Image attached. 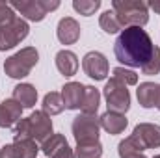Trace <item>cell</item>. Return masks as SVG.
<instances>
[{"mask_svg": "<svg viewBox=\"0 0 160 158\" xmlns=\"http://www.w3.org/2000/svg\"><path fill=\"white\" fill-rule=\"evenodd\" d=\"M153 50L155 45L151 41V36L140 26L125 28L114 43L116 58L128 67H143L149 62Z\"/></svg>", "mask_w": 160, "mask_h": 158, "instance_id": "obj_1", "label": "cell"}, {"mask_svg": "<svg viewBox=\"0 0 160 158\" xmlns=\"http://www.w3.org/2000/svg\"><path fill=\"white\" fill-rule=\"evenodd\" d=\"M52 134H54L52 132V119L43 110H36L34 114H30V117L21 119L15 125V130H13L15 141H19V140H34V141L43 143Z\"/></svg>", "mask_w": 160, "mask_h": 158, "instance_id": "obj_2", "label": "cell"}, {"mask_svg": "<svg viewBox=\"0 0 160 158\" xmlns=\"http://www.w3.org/2000/svg\"><path fill=\"white\" fill-rule=\"evenodd\" d=\"M112 9L119 21L121 28L140 26L143 28L149 22V7L145 2L140 0H114Z\"/></svg>", "mask_w": 160, "mask_h": 158, "instance_id": "obj_3", "label": "cell"}, {"mask_svg": "<svg viewBox=\"0 0 160 158\" xmlns=\"http://www.w3.org/2000/svg\"><path fill=\"white\" fill-rule=\"evenodd\" d=\"M39 52L36 47H24L4 62V73L9 78H24L38 65Z\"/></svg>", "mask_w": 160, "mask_h": 158, "instance_id": "obj_4", "label": "cell"}, {"mask_svg": "<svg viewBox=\"0 0 160 158\" xmlns=\"http://www.w3.org/2000/svg\"><path fill=\"white\" fill-rule=\"evenodd\" d=\"M13 9H17L24 19L32 22H41L50 11L60 7L58 0H13L9 2Z\"/></svg>", "mask_w": 160, "mask_h": 158, "instance_id": "obj_5", "label": "cell"}, {"mask_svg": "<svg viewBox=\"0 0 160 158\" xmlns=\"http://www.w3.org/2000/svg\"><path fill=\"white\" fill-rule=\"evenodd\" d=\"M102 91H104V99H106V104H108V112L127 114V110L130 108V93H128V89L123 82L112 77L106 82Z\"/></svg>", "mask_w": 160, "mask_h": 158, "instance_id": "obj_6", "label": "cell"}, {"mask_svg": "<svg viewBox=\"0 0 160 158\" xmlns=\"http://www.w3.org/2000/svg\"><path fill=\"white\" fill-rule=\"evenodd\" d=\"M73 136L77 143H89V141H99V130H101V121L97 116H88L80 114L73 119L71 125Z\"/></svg>", "mask_w": 160, "mask_h": 158, "instance_id": "obj_7", "label": "cell"}, {"mask_svg": "<svg viewBox=\"0 0 160 158\" xmlns=\"http://www.w3.org/2000/svg\"><path fill=\"white\" fill-rule=\"evenodd\" d=\"M30 34V26L24 19L17 17L15 21L0 26V50L6 52L13 47H17L22 39H26Z\"/></svg>", "mask_w": 160, "mask_h": 158, "instance_id": "obj_8", "label": "cell"}, {"mask_svg": "<svg viewBox=\"0 0 160 158\" xmlns=\"http://www.w3.org/2000/svg\"><path fill=\"white\" fill-rule=\"evenodd\" d=\"M82 67H84V73H86L89 78H93L95 82L106 78L108 69H110L106 56L101 54V52H97V50H91V52H88V54L84 56Z\"/></svg>", "mask_w": 160, "mask_h": 158, "instance_id": "obj_9", "label": "cell"}, {"mask_svg": "<svg viewBox=\"0 0 160 158\" xmlns=\"http://www.w3.org/2000/svg\"><path fill=\"white\" fill-rule=\"evenodd\" d=\"M132 136L140 141V145L147 149H158L160 147V125L155 123H140L134 126Z\"/></svg>", "mask_w": 160, "mask_h": 158, "instance_id": "obj_10", "label": "cell"}, {"mask_svg": "<svg viewBox=\"0 0 160 158\" xmlns=\"http://www.w3.org/2000/svg\"><path fill=\"white\" fill-rule=\"evenodd\" d=\"M22 106L11 97V99H6L0 102V128H11L15 126L19 121H21V116H22Z\"/></svg>", "mask_w": 160, "mask_h": 158, "instance_id": "obj_11", "label": "cell"}, {"mask_svg": "<svg viewBox=\"0 0 160 158\" xmlns=\"http://www.w3.org/2000/svg\"><path fill=\"white\" fill-rule=\"evenodd\" d=\"M56 36L62 45H75L80 39V24L73 17H63L58 22Z\"/></svg>", "mask_w": 160, "mask_h": 158, "instance_id": "obj_12", "label": "cell"}, {"mask_svg": "<svg viewBox=\"0 0 160 158\" xmlns=\"http://www.w3.org/2000/svg\"><path fill=\"white\" fill-rule=\"evenodd\" d=\"M84 91H86V86L80 82H67L62 87V99H63V104L67 110H80Z\"/></svg>", "mask_w": 160, "mask_h": 158, "instance_id": "obj_13", "label": "cell"}, {"mask_svg": "<svg viewBox=\"0 0 160 158\" xmlns=\"http://www.w3.org/2000/svg\"><path fill=\"white\" fill-rule=\"evenodd\" d=\"M99 121H101V128H104L112 136L121 134L128 125V119L125 117V114H118V112H104L99 117Z\"/></svg>", "mask_w": 160, "mask_h": 158, "instance_id": "obj_14", "label": "cell"}, {"mask_svg": "<svg viewBox=\"0 0 160 158\" xmlns=\"http://www.w3.org/2000/svg\"><path fill=\"white\" fill-rule=\"evenodd\" d=\"M56 67L63 77H73L78 71V58L71 50H60L56 54Z\"/></svg>", "mask_w": 160, "mask_h": 158, "instance_id": "obj_15", "label": "cell"}, {"mask_svg": "<svg viewBox=\"0 0 160 158\" xmlns=\"http://www.w3.org/2000/svg\"><path fill=\"white\" fill-rule=\"evenodd\" d=\"M138 102L143 108H155L157 106V97H158V84L155 82H142L136 89Z\"/></svg>", "mask_w": 160, "mask_h": 158, "instance_id": "obj_16", "label": "cell"}, {"mask_svg": "<svg viewBox=\"0 0 160 158\" xmlns=\"http://www.w3.org/2000/svg\"><path fill=\"white\" fill-rule=\"evenodd\" d=\"M13 99L22 108H34V104L38 101V89L32 84H17L13 87Z\"/></svg>", "mask_w": 160, "mask_h": 158, "instance_id": "obj_17", "label": "cell"}, {"mask_svg": "<svg viewBox=\"0 0 160 158\" xmlns=\"http://www.w3.org/2000/svg\"><path fill=\"white\" fill-rule=\"evenodd\" d=\"M99 104H101V93L95 86H86V91H84V99H82V114H88V116H97V110H99Z\"/></svg>", "mask_w": 160, "mask_h": 158, "instance_id": "obj_18", "label": "cell"}, {"mask_svg": "<svg viewBox=\"0 0 160 158\" xmlns=\"http://www.w3.org/2000/svg\"><path fill=\"white\" fill-rule=\"evenodd\" d=\"M43 112L47 116H58L65 110V104H63V99H62V93H56V91H50L43 97Z\"/></svg>", "mask_w": 160, "mask_h": 158, "instance_id": "obj_19", "label": "cell"}, {"mask_svg": "<svg viewBox=\"0 0 160 158\" xmlns=\"http://www.w3.org/2000/svg\"><path fill=\"white\" fill-rule=\"evenodd\" d=\"M77 158H101L102 156V145L101 141H89V143H77Z\"/></svg>", "mask_w": 160, "mask_h": 158, "instance_id": "obj_20", "label": "cell"}, {"mask_svg": "<svg viewBox=\"0 0 160 158\" xmlns=\"http://www.w3.org/2000/svg\"><path fill=\"white\" fill-rule=\"evenodd\" d=\"M99 24H101V28L106 34H118L121 30V24H119V21H118V17H116V13H114V9L104 11L101 15V19H99Z\"/></svg>", "mask_w": 160, "mask_h": 158, "instance_id": "obj_21", "label": "cell"}, {"mask_svg": "<svg viewBox=\"0 0 160 158\" xmlns=\"http://www.w3.org/2000/svg\"><path fill=\"white\" fill-rule=\"evenodd\" d=\"M63 145H67L65 136H63V134H52L50 138H47V140L41 143V151H43V155L52 156V153H56V151H58L60 147H63Z\"/></svg>", "mask_w": 160, "mask_h": 158, "instance_id": "obj_22", "label": "cell"}, {"mask_svg": "<svg viewBox=\"0 0 160 158\" xmlns=\"http://www.w3.org/2000/svg\"><path fill=\"white\" fill-rule=\"evenodd\" d=\"M145 149L140 145V141L130 134L128 138H125L123 141H119V145H118V153H119V156H127V155H134V153H143Z\"/></svg>", "mask_w": 160, "mask_h": 158, "instance_id": "obj_23", "label": "cell"}, {"mask_svg": "<svg viewBox=\"0 0 160 158\" xmlns=\"http://www.w3.org/2000/svg\"><path fill=\"white\" fill-rule=\"evenodd\" d=\"M13 143L19 149V153H21L22 158H36L38 153H39L38 141H34V140H19V141H13Z\"/></svg>", "mask_w": 160, "mask_h": 158, "instance_id": "obj_24", "label": "cell"}, {"mask_svg": "<svg viewBox=\"0 0 160 158\" xmlns=\"http://www.w3.org/2000/svg\"><path fill=\"white\" fill-rule=\"evenodd\" d=\"M73 7H75V11H78L80 15L89 17L101 7V0H75Z\"/></svg>", "mask_w": 160, "mask_h": 158, "instance_id": "obj_25", "label": "cell"}, {"mask_svg": "<svg viewBox=\"0 0 160 158\" xmlns=\"http://www.w3.org/2000/svg\"><path fill=\"white\" fill-rule=\"evenodd\" d=\"M142 73L147 75V77H153V75H158L160 73V48L158 47H155V50H153L149 62L142 67Z\"/></svg>", "mask_w": 160, "mask_h": 158, "instance_id": "obj_26", "label": "cell"}, {"mask_svg": "<svg viewBox=\"0 0 160 158\" xmlns=\"http://www.w3.org/2000/svg\"><path fill=\"white\" fill-rule=\"evenodd\" d=\"M114 78H118L119 82H123L125 86H134L138 84V75L130 69H125V67H116L114 69Z\"/></svg>", "mask_w": 160, "mask_h": 158, "instance_id": "obj_27", "label": "cell"}, {"mask_svg": "<svg viewBox=\"0 0 160 158\" xmlns=\"http://www.w3.org/2000/svg\"><path fill=\"white\" fill-rule=\"evenodd\" d=\"M15 19H17V15H15V9L9 6V2H2L0 0V26L11 22Z\"/></svg>", "mask_w": 160, "mask_h": 158, "instance_id": "obj_28", "label": "cell"}, {"mask_svg": "<svg viewBox=\"0 0 160 158\" xmlns=\"http://www.w3.org/2000/svg\"><path fill=\"white\" fill-rule=\"evenodd\" d=\"M0 158H22L19 149L15 147V143H9V145H4L0 149Z\"/></svg>", "mask_w": 160, "mask_h": 158, "instance_id": "obj_29", "label": "cell"}, {"mask_svg": "<svg viewBox=\"0 0 160 158\" xmlns=\"http://www.w3.org/2000/svg\"><path fill=\"white\" fill-rule=\"evenodd\" d=\"M50 158H75V153H73V149H71L69 143H67V145L60 147L56 153H52V156Z\"/></svg>", "mask_w": 160, "mask_h": 158, "instance_id": "obj_30", "label": "cell"}, {"mask_svg": "<svg viewBox=\"0 0 160 158\" xmlns=\"http://www.w3.org/2000/svg\"><path fill=\"white\" fill-rule=\"evenodd\" d=\"M147 7L155 9V13H158V15H160V0H153V2H149V4H147Z\"/></svg>", "mask_w": 160, "mask_h": 158, "instance_id": "obj_31", "label": "cell"}, {"mask_svg": "<svg viewBox=\"0 0 160 158\" xmlns=\"http://www.w3.org/2000/svg\"><path fill=\"white\" fill-rule=\"evenodd\" d=\"M123 158H147L143 153H134V155H127V156H123Z\"/></svg>", "mask_w": 160, "mask_h": 158, "instance_id": "obj_32", "label": "cell"}, {"mask_svg": "<svg viewBox=\"0 0 160 158\" xmlns=\"http://www.w3.org/2000/svg\"><path fill=\"white\" fill-rule=\"evenodd\" d=\"M157 108L160 110V84H158V97H157Z\"/></svg>", "mask_w": 160, "mask_h": 158, "instance_id": "obj_33", "label": "cell"}, {"mask_svg": "<svg viewBox=\"0 0 160 158\" xmlns=\"http://www.w3.org/2000/svg\"><path fill=\"white\" fill-rule=\"evenodd\" d=\"M153 158H160V155H157V156H153Z\"/></svg>", "mask_w": 160, "mask_h": 158, "instance_id": "obj_34", "label": "cell"}]
</instances>
